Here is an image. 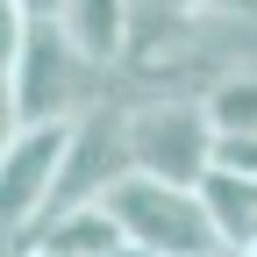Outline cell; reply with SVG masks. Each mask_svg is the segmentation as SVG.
Wrapping results in <instances>:
<instances>
[{
    "mask_svg": "<svg viewBox=\"0 0 257 257\" xmlns=\"http://www.w3.org/2000/svg\"><path fill=\"white\" fill-rule=\"evenodd\" d=\"M8 86H15L22 128H57V121H79L86 107H100V72L64 43L50 0H29V36H22Z\"/></svg>",
    "mask_w": 257,
    "mask_h": 257,
    "instance_id": "6da1fadb",
    "label": "cell"
},
{
    "mask_svg": "<svg viewBox=\"0 0 257 257\" xmlns=\"http://www.w3.org/2000/svg\"><path fill=\"white\" fill-rule=\"evenodd\" d=\"M100 207L114 214L128 257H221V236L200 207V193H186V186H157V179L128 172Z\"/></svg>",
    "mask_w": 257,
    "mask_h": 257,
    "instance_id": "7a4b0ae2",
    "label": "cell"
},
{
    "mask_svg": "<svg viewBox=\"0 0 257 257\" xmlns=\"http://www.w3.org/2000/svg\"><path fill=\"white\" fill-rule=\"evenodd\" d=\"M128 165H136V179L200 193V179L214 172V121H207V107L179 100V93L136 100L128 107Z\"/></svg>",
    "mask_w": 257,
    "mask_h": 257,
    "instance_id": "3957f363",
    "label": "cell"
},
{
    "mask_svg": "<svg viewBox=\"0 0 257 257\" xmlns=\"http://www.w3.org/2000/svg\"><path fill=\"white\" fill-rule=\"evenodd\" d=\"M136 172L128 165V107H86L72 121V143H64V172H57V193H50V214H72V207H100L107 193Z\"/></svg>",
    "mask_w": 257,
    "mask_h": 257,
    "instance_id": "277c9868",
    "label": "cell"
},
{
    "mask_svg": "<svg viewBox=\"0 0 257 257\" xmlns=\"http://www.w3.org/2000/svg\"><path fill=\"white\" fill-rule=\"evenodd\" d=\"M50 8H57L64 43H72L93 72H107V64L128 57V43H136V8H121V0H50Z\"/></svg>",
    "mask_w": 257,
    "mask_h": 257,
    "instance_id": "5b68a950",
    "label": "cell"
},
{
    "mask_svg": "<svg viewBox=\"0 0 257 257\" xmlns=\"http://www.w3.org/2000/svg\"><path fill=\"white\" fill-rule=\"evenodd\" d=\"M22 257H128V243H121V229H114L107 207H72V214L43 221Z\"/></svg>",
    "mask_w": 257,
    "mask_h": 257,
    "instance_id": "8992f818",
    "label": "cell"
},
{
    "mask_svg": "<svg viewBox=\"0 0 257 257\" xmlns=\"http://www.w3.org/2000/svg\"><path fill=\"white\" fill-rule=\"evenodd\" d=\"M200 207L221 236V257H257V179L207 172L200 179Z\"/></svg>",
    "mask_w": 257,
    "mask_h": 257,
    "instance_id": "52a82bcc",
    "label": "cell"
},
{
    "mask_svg": "<svg viewBox=\"0 0 257 257\" xmlns=\"http://www.w3.org/2000/svg\"><path fill=\"white\" fill-rule=\"evenodd\" d=\"M200 107L214 121V136H257V72H221Z\"/></svg>",
    "mask_w": 257,
    "mask_h": 257,
    "instance_id": "ba28073f",
    "label": "cell"
},
{
    "mask_svg": "<svg viewBox=\"0 0 257 257\" xmlns=\"http://www.w3.org/2000/svg\"><path fill=\"white\" fill-rule=\"evenodd\" d=\"M214 172L257 179V136H214Z\"/></svg>",
    "mask_w": 257,
    "mask_h": 257,
    "instance_id": "9c48e42d",
    "label": "cell"
},
{
    "mask_svg": "<svg viewBox=\"0 0 257 257\" xmlns=\"http://www.w3.org/2000/svg\"><path fill=\"white\" fill-rule=\"evenodd\" d=\"M22 36H29V0H0V72H15Z\"/></svg>",
    "mask_w": 257,
    "mask_h": 257,
    "instance_id": "30bf717a",
    "label": "cell"
},
{
    "mask_svg": "<svg viewBox=\"0 0 257 257\" xmlns=\"http://www.w3.org/2000/svg\"><path fill=\"white\" fill-rule=\"evenodd\" d=\"M15 136H22V107H15V86H8V72H0V157L15 150Z\"/></svg>",
    "mask_w": 257,
    "mask_h": 257,
    "instance_id": "8fae6325",
    "label": "cell"
}]
</instances>
